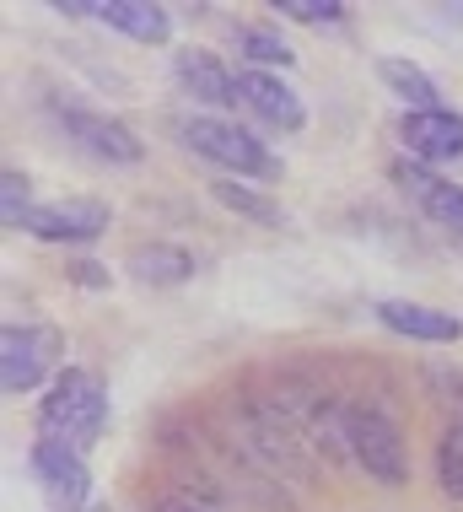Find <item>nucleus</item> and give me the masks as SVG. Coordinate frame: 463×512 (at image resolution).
<instances>
[{
    "instance_id": "f257e3e1",
    "label": "nucleus",
    "mask_w": 463,
    "mask_h": 512,
    "mask_svg": "<svg viewBox=\"0 0 463 512\" xmlns=\"http://www.w3.org/2000/svg\"><path fill=\"white\" fill-rule=\"evenodd\" d=\"M108 426V389L92 367H65L49 383L44 405H38V437L70 442V448L87 453Z\"/></svg>"
},
{
    "instance_id": "f03ea898",
    "label": "nucleus",
    "mask_w": 463,
    "mask_h": 512,
    "mask_svg": "<svg viewBox=\"0 0 463 512\" xmlns=\"http://www.w3.org/2000/svg\"><path fill=\"white\" fill-rule=\"evenodd\" d=\"M178 141H184L200 162H210V168L232 173V178H275L280 173V157L270 146L259 141L254 130H243L237 119H216V114H194V119H178Z\"/></svg>"
},
{
    "instance_id": "7ed1b4c3",
    "label": "nucleus",
    "mask_w": 463,
    "mask_h": 512,
    "mask_svg": "<svg viewBox=\"0 0 463 512\" xmlns=\"http://www.w3.org/2000/svg\"><path fill=\"white\" fill-rule=\"evenodd\" d=\"M334 426H340L345 453L367 469L372 480H383V486H404V480H410V453H404V437H399V426L388 421L383 410H372V405H340Z\"/></svg>"
},
{
    "instance_id": "20e7f679",
    "label": "nucleus",
    "mask_w": 463,
    "mask_h": 512,
    "mask_svg": "<svg viewBox=\"0 0 463 512\" xmlns=\"http://www.w3.org/2000/svg\"><path fill=\"white\" fill-rule=\"evenodd\" d=\"M65 335L49 324H6L0 329V389L27 394L44 378H60Z\"/></svg>"
},
{
    "instance_id": "39448f33",
    "label": "nucleus",
    "mask_w": 463,
    "mask_h": 512,
    "mask_svg": "<svg viewBox=\"0 0 463 512\" xmlns=\"http://www.w3.org/2000/svg\"><path fill=\"white\" fill-rule=\"evenodd\" d=\"M54 114H60L54 124L65 130V141L76 151H87L92 162H108V168H135L140 162V135L124 119L92 114V108H81V103H60Z\"/></svg>"
},
{
    "instance_id": "423d86ee",
    "label": "nucleus",
    "mask_w": 463,
    "mask_h": 512,
    "mask_svg": "<svg viewBox=\"0 0 463 512\" xmlns=\"http://www.w3.org/2000/svg\"><path fill=\"white\" fill-rule=\"evenodd\" d=\"M394 184L410 195V205L420 216L431 221V227H442L447 238H453V248H463V189L453 184V178L420 168V162H394Z\"/></svg>"
},
{
    "instance_id": "0eeeda50",
    "label": "nucleus",
    "mask_w": 463,
    "mask_h": 512,
    "mask_svg": "<svg viewBox=\"0 0 463 512\" xmlns=\"http://www.w3.org/2000/svg\"><path fill=\"white\" fill-rule=\"evenodd\" d=\"M399 141L420 168L426 162H458L463 157V114L458 108H404Z\"/></svg>"
},
{
    "instance_id": "6e6552de",
    "label": "nucleus",
    "mask_w": 463,
    "mask_h": 512,
    "mask_svg": "<svg viewBox=\"0 0 463 512\" xmlns=\"http://www.w3.org/2000/svg\"><path fill=\"white\" fill-rule=\"evenodd\" d=\"M33 480L44 486V496L54 507H87L92 496V475L87 464H81V448H70V442H54V437H38L33 442Z\"/></svg>"
},
{
    "instance_id": "1a4fd4ad",
    "label": "nucleus",
    "mask_w": 463,
    "mask_h": 512,
    "mask_svg": "<svg viewBox=\"0 0 463 512\" xmlns=\"http://www.w3.org/2000/svg\"><path fill=\"white\" fill-rule=\"evenodd\" d=\"M22 232L44 243H97L108 232V205L103 200H54V205H33L22 221Z\"/></svg>"
},
{
    "instance_id": "9d476101",
    "label": "nucleus",
    "mask_w": 463,
    "mask_h": 512,
    "mask_svg": "<svg viewBox=\"0 0 463 512\" xmlns=\"http://www.w3.org/2000/svg\"><path fill=\"white\" fill-rule=\"evenodd\" d=\"M232 103L248 108V114L264 119V124H275V130H302V124H307V108H302L297 92L286 87V76L254 71V65H243V71H237Z\"/></svg>"
},
{
    "instance_id": "9b49d317",
    "label": "nucleus",
    "mask_w": 463,
    "mask_h": 512,
    "mask_svg": "<svg viewBox=\"0 0 463 512\" xmlns=\"http://www.w3.org/2000/svg\"><path fill=\"white\" fill-rule=\"evenodd\" d=\"M377 318H383L388 335L399 340H420V345H453L463 340V324L442 308H420V302H377Z\"/></svg>"
},
{
    "instance_id": "f8f14e48",
    "label": "nucleus",
    "mask_w": 463,
    "mask_h": 512,
    "mask_svg": "<svg viewBox=\"0 0 463 512\" xmlns=\"http://www.w3.org/2000/svg\"><path fill=\"white\" fill-rule=\"evenodd\" d=\"M194 270H200V259H194L189 248H178V243H140L130 254V275L140 286H151V292L194 281Z\"/></svg>"
},
{
    "instance_id": "ddd939ff",
    "label": "nucleus",
    "mask_w": 463,
    "mask_h": 512,
    "mask_svg": "<svg viewBox=\"0 0 463 512\" xmlns=\"http://www.w3.org/2000/svg\"><path fill=\"white\" fill-rule=\"evenodd\" d=\"M173 76H178V87L200 103H232V87H237V71H227L210 49H178Z\"/></svg>"
},
{
    "instance_id": "4468645a",
    "label": "nucleus",
    "mask_w": 463,
    "mask_h": 512,
    "mask_svg": "<svg viewBox=\"0 0 463 512\" xmlns=\"http://www.w3.org/2000/svg\"><path fill=\"white\" fill-rule=\"evenodd\" d=\"M92 17L124 38H135V44H167V33H173L167 11L151 6V0H108V6H92Z\"/></svg>"
},
{
    "instance_id": "2eb2a0df",
    "label": "nucleus",
    "mask_w": 463,
    "mask_h": 512,
    "mask_svg": "<svg viewBox=\"0 0 463 512\" xmlns=\"http://www.w3.org/2000/svg\"><path fill=\"white\" fill-rule=\"evenodd\" d=\"M377 71H383V87L388 92H399L410 108H442V92H437V81H431L420 65H410V60H377Z\"/></svg>"
},
{
    "instance_id": "dca6fc26",
    "label": "nucleus",
    "mask_w": 463,
    "mask_h": 512,
    "mask_svg": "<svg viewBox=\"0 0 463 512\" xmlns=\"http://www.w3.org/2000/svg\"><path fill=\"white\" fill-rule=\"evenodd\" d=\"M221 205H227L232 216H243V221H259V227H280V205L270 195H259V189H248L243 178H216V189H210Z\"/></svg>"
},
{
    "instance_id": "f3484780",
    "label": "nucleus",
    "mask_w": 463,
    "mask_h": 512,
    "mask_svg": "<svg viewBox=\"0 0 463 512\" xmlns=\"http://www.w3.org/2000/svg\"><path fill=\"white\" fill-rule=\"evenodd\" d=\"M437 486L463 507V415L447 421V432L437 442Z\"/></svg>"
},
{
    "instance_id": "a211bd4d",
    "label": "nucleus",
    "mask_w": 463,
    "mask_h": 512,
    "mask_svg": "<svg viewBox=\"0 0 463 512\" xmlns=\"http://www.w3.org/2000/svg\"><path fill=\"white\" fill-rule=\"evenodd\" d=\"M237 44H243V54H248L254 71H286V65H291V44L280 33H270V27H243Z\"/></svg>"
},
{
    "instance_id": "6ab92c4d",
    "label": "nucleus",
    "mask_w": 463,
    "mask_h": 512,
    "mask_svg": "<svg viewBox=\"0 0 463 512\" xmlns=\"http://www.w3.org/2000/svg\"><path fill=\"white\" fill-rule=\"evenodd\" d=\"M27 211H33V200H27V178L17 168H6L0 173V221H6V227H22Z\"/></svg>"
},
{
    "instance_id": "aec40b11",
    "label": "nucleus",
    "mask_w": 463,
    "mask_h": 512,
    "mask_svg": "<svg viewBox=\"0 0 463 512\" xmlns=\"http://www.w3.org/2000/svg\"><path fill=\"white\" fill-rule=\"evenodd\" d=\"M286 17H297V22H313V27H340L345 22V6L340 0H286Z\"/></svg>"
},
{
    "instance_id": "412c9836",
    "label": "nucleus",
    "mask_w": 463,
    "mask_h": 512,
    "mask_svg": "<svg viewBox=\"0 0 463 512\" xmlns=\"http://www.w3.org/2000/svg\"><path fill=\"white\" fill-rule=\"evenodd\" d=\"M76 281H87V286H108V275L97 270V265H76Z\"/></svg>"
},
{
    "instance_id": "4be33fe9",
    "label": "nucleus",
    "mask_w": 463,
    "mask_h": 512,
    "mask_svg": "<svg viewBox=\"0 0 463 512\" xmlns=\"http://www.w3.org/2000/svg\"><path fill=\"white\" fill-rule=\"evenodd\" d=\"M151 512H210V507H194V502H162V507H151Z\"/></svg>"
},
{
    "instance_id": "5701e85b",
    "label": "nucleus",
    "mask_w": 463,
    "mask_h": 512,
    "mask_svg": "<svg viewBox=\"0 0 463 512\" xmlns=\"http://www.w3.org/2000/svg\"><path fill=\"white\" fill-rule=\"evenodd\" d=\"M87 512H108V507H87Z\"/></svg>"
}]
</instances>
